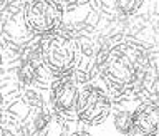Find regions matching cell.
I'll return each instance as SVG.
<instances>
[{"instance_id": "cell-1", "label": "cell", "mask_w": 159, "mask_h": 136, "mask_svg": "<svg viewBox=\"0 0 159 136\" xmlns=\"http://www.w3.org/2000/svg\"><path fill=\"white\" fill-rule=\"evenodd\" d=\"M103 82L113 95H124L138 87L148 68V52L141 43L124 40L96 58Z\"/></svg>"}, {"instance_id": "cell-2", "label": "cell", "mask_w": 159, "mask_h": 136, "mask_svg": "<svg viewBox=\"0 0 159 136\" xmlns=\"http://www.w3.org/2000/svg\"><path fill=\"white\" fill-rule=\"evenodd\" d=\"M38 53L45 68L53 77L63 78L73 75L78 63L80 48L71 35L55 32L38 40Z\"/></svg>"}, {"instance_id": "cell-3", "label": "cell", "mask_w": 159, "mask_h": 136, "mask_svg": "<svg viewBox=\"0 0 159 136\" xmlns=\"http://www.w3.org/2000/svg\"><path fill=\"white\" fill-rule=\"evenodd\" d=\"M23 22L33 35L47 37L58 32L63 22V7L50 0H32L23 7Z\"/></svg>"}, {"instance_id": "cell-4", "label": "cell", "mask_w": 159, "mask_h": 136, "mask_svg": "<svg viewBox=\"0 0 159 136\" xmlns=\"http://www.w3.org/2000/svg\"><path fill=\"white\" fill-rule=\"evenodd\" d=\"M111 98L103 88L94 85H84L81 88L76 105V116L81 123L89 126L101 124L111 115Z\"/></svg>"}, {"instance_id": "cell-5", "label": "cell", "mask_w": 159, "mask_h": 136, "mask_svg": "<svg viewBox=\"0 0 159 136\" xmlns=\"http://www.w3.org/2000/svg\"><path fill=\"white\" fill-rule=\"evenodd\" d=\"M80 85L73 78V75L63 78H57L50 90V103L53 111L61 115L65 120H78L76 105L80 96Z\"/></svg>"}, {"instance_id": "cell-6", "label": "cell", "mask_w": 159, "mask_h": 136, "mask_svg": "<svg viewBox=\"0 0 159 136\" xmlns=\"http://www.w3.org/2000/svg\"><path fill=\"white\" fill-rule=\"evenodd\" d=\"M159 134V103L144 101L133 111L126 136H157Z\"/></svg>"}, {"instance_id": "cell-7", "label": "cell", "mask_w": 159, "mask_h": 136, "mask_svg": "<svg viewBox=\"0 0 159 136\" xmlns=\"http://www.w3.org/2000/svg\"><path fill=\"white\" fill-rule=\"evenodd\" d=\"M68 120H65L57 111H45L38 128V136H70Z\"/></svg>"}, {"instance_id": "cell-8", "label": "cell", "mask_w": 159, "mask_h": 136, "mask_svg": "<svg viewBox=\"0 0 159 136\" xmlns=\"http://www.w3.org/2000/svg\"><path fill=\"white\" fill-rule=\"evenodd\" d=\"M133 111H118L114 113V128L121 134L126 136L129 131V124H131Z\"/></svg>"}, {"instance_id": "cell-9", "label": "cell", "mask_w": 159, "mask_h": 136, "mask_svg": "<svg viewBox=\"0 0 159 136\" xmlns=\"http://www.w3.org/2000/svg\"><path fill=\"white\" fill-rule=\"evenodd\" d=\"M118 12L123 13V15H133L136 10L143 5V2H139V0H134V2H118Z\"/></svg>"}, {"instance_id": "cell-10", "label": "cell", "mask_w": 159, "mask_h": 136, "mask_svg": "<svg viewBox=\"0 0 159 136\" xmlns=\"http://www.w3.org/2000/svg\"><path fill=\"white\" fill-rule=\"evenodd\" d=\"M70 136H91V134L86 133V131H76V133H71Z\"/></svg>"}, {"instance_id": "cell-11", "label": "cell", "mask_w": 159, "mask_h": 136, "mask_svg": "<svg viewBox=\"0 0 159 136\" xmlns=\"http://www.w3.org/2000/svg\"><path fill=\"white\" fill-rule=\"evenodd\" d=\"M154 101L159 103V78H157V82H156V100H154Z\"/></svg>"}, {"instance_id": "cell-12", "label": "cell", "mask_w": 159, "mask_h": 136, "mask_svg": "<svg viewBox=\"0 0 159 136\" xmlns=\"http://www.w3.org/2000/svg\"><path fill=\"white\" fill-rule=\"evenodd\" d=\"M2 136H10V134H7V133H5V131H2Z\"/></svg>"}]
</instances>
